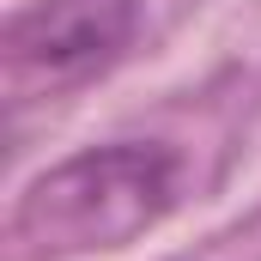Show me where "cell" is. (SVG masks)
<instances>
[{
	"label": "cell",
	"mask_w": 261,
	"mask_h": 261,
	"mask_svg": "<svg viewBox=\"0 0 261 261\" xmlns=\"http://www.w3.org/2000/svg\"><path fill=\"white\" fill-rule=\"evenodd\" d=\"M176 182H182V158L170 146H146V140L91 146L24 189L12 231L37 255L122 249L176 206Z\"/></svg>",
	"instance_id": "cell-1"
},
{
	"label": "cell",
	"mask_w": 261,
	"mask_h": 261,
	"mask_svg": "<svg viewBox=\"0 0 261 261\" xmlns=\"http://www.w3.org/2000/svg\"><path fill=\"white\" fill-rule=\"evenodd\" d=\"M134 18L140 0H37L6 24V79L18 91L73 85L128 49Z\"/></svg>",
	"instance_id": "cell-2"
}]
</instances>
